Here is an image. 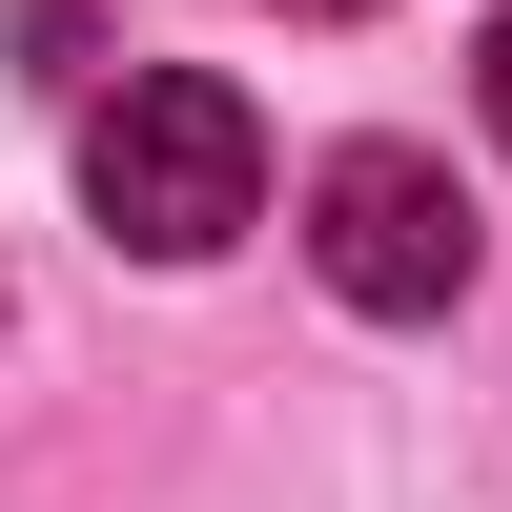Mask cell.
<instances>
[{
	"mask_svg": "<svg viewBox=\"0 0 512 512\" xmlns=\"http://www.w3.org/2000/svg\"><path fill=\"white\" fill-rule=\"evenodd\" d=\"M308 21H369V0H308Z\"/></svg>",
	"mask_w": 512,
	"mask_h": 512,
	"instance_id": "4",
	"label": "cell"
},
{
	"mask_svg": "<svg viewBox=\"0 0 512 512\" xmlns=\"http://www.w3.org/2000/svg\"><path fill=\"white\" fill-rule=\"evenodd\" d=\"M82 205H103L144 267H205V246L267 205V123H246V82H205V62H144L103 123H82Z\"/></svg>",
	"mask_w": 512,
	"mask_h": 512,
	"instance_id": "1",
	"label": "cell"
},
{
	"mask_svg": "<svg viewBox=\"0 0 512 512\" xmlns=\"http://www.w3.org/2000/svg\"><path fill=\"white\" fill-rule=\"evenodd\" d=\"M472 82H492V144H512V0H492V41H472Z\"/></svg>",
	"mask_w": 512,
	"mask_h": 512,
	"instance_id": "3",
	"label": "cell"
},
{
	"mask_svg": "<svg viewBox=\"0 0 512 512\" xmlns=\"http://www.w3.org/2000/svg\"><path fill=\"white\" fill-rule=\"evenodd\" d=\"M308 267L349 287L369 328H431L451 287H472V185H451L431 144H328V185H308Z\"/></svg>",
	"mask_w": 512,
	"mask_h": 512,
	"instance_id": "2",
	"label": "cell"
}]
</instances>
